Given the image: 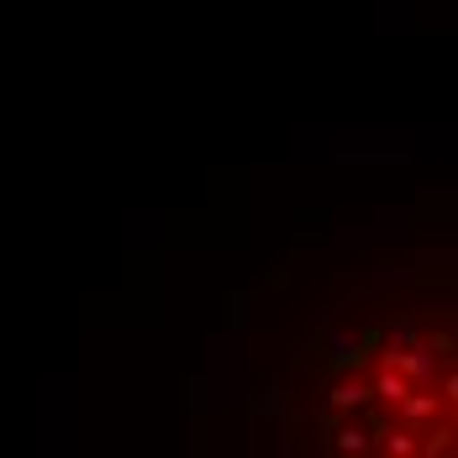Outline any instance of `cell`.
Masks as SVG:
<instances>
[{
  "mask_svg": "<svg viewBox=\"0 0 458 458\" xmlns=\"http://www.w3.org/2000/svg\"><path fill=\"white\" fill-rule=\"evenodd\" d=\"M379 364L395 369V374H406L411 385H432V379H437V359H432V348H416V343H390V348L379 353Z\"/></svg>",
  "mask_w": 458,
  "mask_h": 458,
  "instance_id": "obj_1",
  "label": "cell"
},
{
  "mask_svg": "<svg viewBox=\"0 0 458 458\" xmlns=\"http://www.w3.org/2000/svg\"><path fill=\"white\" fill-rule=\"evenodd\" d=\"M395 411H401V421H406L411 432H421V427H432V421H437L443 406H437V395H427V385H411V390H406V401H401Z\"/></svg>",
  "mask_w": 458,
  "mask_h": 458,
  "instance_id": "obj_2",
  "label": "cell"
},
{
  "mask_svg": "<svg viewBox=\"0 0 458 458\" xmlns=\"http://www.w3.org/2000/svg\"><path fill=\"white\" fill-rule=\"evenodd\" d=\"M406 390H411V379H406V374H395V369H385V364H379L374 385H369V395H374V401H385V406H401V401H406Z\"/></svg>",
  "mask_w": 458,
  "mask_h": 458,
  "instance_id": "obj_3",
  "label": "cell"
},
{
  "mask_svg": "<svg viewBox=\"0 0 458 458\" xmlns=\"http://www.w3.org/2000/svg\"><path fill=\"white\" fill-rule=\"evenodd\" d=\"M327 401H332V411H359V406H369L374 395H369V385H359V379H337Z\"/></svg>",
  "mask_w": 458,
  "mask_h": 458,
  "instance_id": "obj_4",
  "label": "cell"
},
{
  "mask_svg": "<svg viewBox=\"0 0 458 458\" xmlns=\"http://www.w3.org/2000/svg\"><path fill=\"white\" fill-rule=\"evenodd\" d=\"M374 437H379V448H385L390 458L416 454V432H411V427H401V432H390V427H374Z\"/></svg>",
  "mask_w": 458,
  "mask_h": 458,
  "instance_id": "obj_5",
  "label": "cell"
},
{
  "mask_svg": "<svg viewBox=\"0 0 458 458\" xmlns=\"http://www.w3.org/2000/svg\"><path fill=\"white\" fill-rule=\"evenodd\" d=\"M332 448H337V454H369V448H374V432H364V427H343V432L332 437Z\"/></svg>",
  "mask_w": 458,
  "mask_h": 458,
  "instance_id": "obj_6",
  "label": "cell"
},
{
  "mask_svg": "<svg viewBox=\"0 0 458 458\" xmlns=\"http://www.w3.org/2000/svg\"><path fill=\"white\" fill-rule=\"evenodd\" d=\"M416 454H454V427H448V421H443V427H432V432H427V443H416Z\"/></svg>",
  "mask_w": 458,
  "mask_h": 458,
  "instance_id": "obj_7",
  "label": "cell"
}]
</instances>
